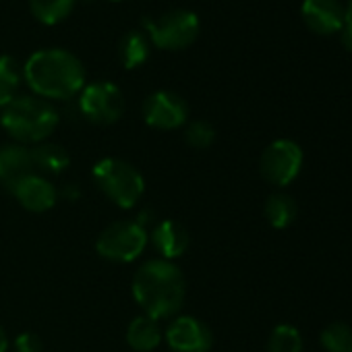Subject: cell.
Segmentation results:
<instances>
[{
	"instance_id": "cell-3",
	"label": "cell",
	"mask_w": 352,
	"mask_h": 352,
	"mask_svg": "<svg viewBox=\"0 0 352 352\" xmlns=\"http://www.w3.org/2000/svg\"><path fill=\"white\" fill-rule=\"evenodd\" d=\"M58 110L38 96H17L0 108V122L15 143H42L58 126Z\"/></svg>"
},
{
	"instance_id": "cell-15",
	"label": "cell",
	"mask_w": 352,
	"mask_h": 352,
	"mask_svg": "<svg viewBox=\"0 0 352 352\" xmlns=\"http://www.w3.org/2000/svg\"><path fill=\"white\" fill-rule=\"evenodd\" d=\"M126 342L137 352H151L162 342V329L155 319L139 315L126 327Z\"/></svg>"
},
{
	"instance_id": "cell-7",
	"label": "cell",
	"mask_w": 352,
	"mask_h": 352,
	"mask_svg": "<svg viewBox=\"0 0 352 352\" xmlns=\"http://www.w3.org/2000/svg\"><path fill=\"white\" fill-rule=\"evenodd\" d=\"M79 110L94 124H112L124 114V96L112 81H96L81 89Z\"/></svg>"
},
{
	"instance_id": "cell-21",
	"label": "cell",
	"mask_w": 352,
	"mask_h": 352,
	"mask_svg": "<svg viewBox=\"0 0 352 352\" xmlns=\"http://www.w3.org/2000/svg\"><path fill=\"white\" fill-rule=\"evenodd\" d=\"M267 352H302L300 331L288 323L276 325L267 342Z\"/></svg>"
},
{
	"instance_id": "cell-14",
	"label": "cell",
	"mask_w": 352,
	"mask_h": 352,
	"mask_svg": "<svg viewBox=\"0 0 352 352\" xmlns=\"http://www.w3.org/2000/svg\"><path fill=\"white\" fill-rule=\"evenodd\" d=\"M151 243H153L155 251L162 255V259L172 261V259L187 253V249H189V232L179 222L164 220L153 228Z\"/></svg>"
},
{
	"instance_id": "cell-28",
	"label": "cell",
	"mask_w": 352,
	"mask_h": 352,
	"mask_svg": "<svg viewBox=\"0 0 352 352\" xmlns=\"http://www.w3.org/2000/svg\"><path fill=\"white\" fill-rule=\"evenodd\" d=\"M114 3H118V0H114Z\"/></svg>"
},
{
	"instance_id": "cell-20",
	"label": "cell",
	"mask_w": 352,
	"mask_h": 352,
	"mask_svg": "<svg viewBox=\"0 0 352 352\" xmlns=\"http://www.w3.org/2000/svg\"><path fill=\"white\" fill-rule=\"evenodd\" d=\"M77 0H30L32 15L44 25H56L65 21Z\"/></svg>"
},
{
	"instance_id": "cell-1",
	"label": "cell",
	"mask_w": 352,
	"mask_h": 352,
	"mask_svg": "<svg viewBox=\"0 0 352 352\" xmlns=\"http://www.w3.org/2000/svg\"><path fill=\"white\" fill-rule=\"evenodd\" d=\"M23 79L42 100H69L85 87V69L73 52L44 48L25 60Z\"/></svg>"
},
{
	"instance_id": "cell-8",
	"label": "cell",
	"mask_w": 352,
	"mask_h": 352,
	"mask_svg": "<svg viewBox=\"0 0 352 352\" xmlns=\"http://www.w3.org/2000/svg\"><path fill=\"white\" fill-rule=\"evenodd\" d=\"M300 168H302V149L298 143L290 139H276L265 147L259 160L261 176L276 187L290 185L298 176Z\"/></svg>"
},
{
	"instance_id": "cell-2",
	"label": "cell",
	"mask_w": 352,
	"mask_h": 352,
	"mask_svg": "<svg viewBox=\"0 0 352 352\" xmlns=\"http://www.w3.org/2000/svg\"><path fill=\"white\" fill-rule=\"evenodd\" d=\"M185 292V276L172 261L151 259L135 272L133 296L145 315L155 321L179 313Z\"/></svg>"
},
{
	"instance_id": "cell-27",
	"label": "cell",
	"mask_w": 352,
	"mask_h": 352,
	"mask_svg": "<svg viewBox=\"0 0 352 352\" xmlns=\"http://www.w3.org/2000/svg\"><path fill=\"white\" fill-rule=\"evenodd\" d=\"M7 350H9V338H7L5 327L0 325V352H7Z\"/></svg>"
},
{
	"instance_id": "cell-12",
	"label": "cell",
	"mask_w": 352,
	"mask_h": 352,
	"mask_svg": "<svg viewBox=\"0 0 352 352\" xmlns=\"http://www.w3.org/2000/svg\"><path fill=\"white\" fill-rule=\"evenodd\" d=\"M300 15L305 25L321 36L340 32L344 23V9L340 0H302Z\"/></svg>"
},
{
	"instance_id": "cell-26",
	"label": "cell",
	"mask_w": 352,
	"mask_h": 352,
	"mask_svg": "<svg viewBox=\"0 0 352 352\" xmlns=\"http://www.w3.org/2000/svg\"><path fill=\"white\" fill-rule=\"evenodd\" d=\"M79 195H81V191H79L77 183H67V187L63 189V197H67L69 201H77Z\"/></svg>"
},
{
	"instance_id": "cell-18",
	"label": "cell",
	"mask_w": 352,
	"mask_h": 352,
	"mask_svg": "<svg viewBox=\"0 0 352 352\" xmlns=\"http://www.w3.org/2000/svg\"><path fill=\"white\" fill-rule=\"evenodd\" d=\"M296 214H298L296 201H294V197H290L286 193H274L265 201V218L278 230L288 228L296 220Z\"/></svg>"
},
{
	"instance_id": "cell-4",
	"label": "cell",
	"mask_w": 352,
	"mask_h": 352,
	"mask_svg": "<svg viewBox=\"0 0 352 352\" xmlns=\"http://www.w3.org/2000/svg\"><path fill=\"white\" fill-rule=\"evenodd\" d=\"M94 181L98 189L118 208L131 210L145 193V181L141 172L118 157H104L94 166Z\"/></svg>"
},
{
	"instance_id": "cell-9",
	"label": "cell",
	"mask_w": 352,
	"mask_h": 352,
	"mask_svg": "<svg viewBox=\"0 0 352 352\" xmlns=\"http://www.w3.org/2000/svg\"><path fill=\"white\" fill-rule=\"evenodd\" d=\"M143 120L160 131H172L179 129L187 122L189 116V106L187 102L174 91H153L151 96L145 98L143 102Z\"/></svg>"
},
{
	"instance_id": "cell-6",
	"label": "cell",
	"mask_w": 352,
	"mask_h": 352,
	"mask_svg": "<svg viewBox=\"0 0 352 352\" xmlns=\"http://www.w3.org/2000/svg\"><path fill=\"white\" fill-rule=\"evenodd\" d=\"M147 247V230L135 220H120L104 228L96 241V251L108 261L129 263Z\"/></svg>"
},
{
	"instance_id": "cell-10",
	"label": "cell",
	"mask_w": 352,
	"mask_h": 352,
	"mask_svg": "<svg viewBox=\"0 0 352 352\" xmlns=\"http://www.w3.org/2000/svg\"><path fill=\"white\" fill-rule=\"evenodd\" d=\"M166 342L172 352H210L214 336L212 329L197 317L179 315L166 329Z\"/></svg>"
},
{
	"instance_id": "cell-16",
	"label": "cell",
	"mask_w": 352,
	"mask_h": 352,
	"mask_svg": "<svg viewBox=\"0 0 352 352\" xmlns=\"http://www.w3.org/2000/svg\"><path fill=\"white\" fill-rule=\"evenodd\" d=\"M32 162H34V170H40L42 176L44 174H60L69 168L71 157L67 153V149L58 143H48L42 141L38 145H34L32 149Z\"/></svg>"
},
{
	"instance_id": "cell-13",
	"label": "cell",
	"mask_w": 352,
	"mask_h": 352,
	"mask_svg": "<svg viewBox=\"0 0 352 352\" xmlns=\"http://www.w3.org/2000/svg\"><path fill=\"white\" fill-rule=\"evenodd\" d=\"M30 174H34L30 147L21 143L0 145V183L11 191L19 181H23Z\"/></svg>"
},
{
	"instance_id": "cell-5",
	"label": "cell",
	"mask_w": 352,
	"mask_h": 352,
	"mask_svg": "<svg viewBox=\"0 0 352 352\" xmlns=\"http://www.w3.org/2000/svg\"><path fill=\"white\" fill-rule=\"evenodd\" d=\"M149 42L160 50L179 52L189 48L201 32L199 17L187 9H174L157 19H143Z\"/></svg>"
},
{
	"instance_id": "cell-23",
	"label": "cell",
	"mask_w": 352,
	"mask_h": 352,
	"mask_svg": "<svg viewBox=\"0 0 352 352\" xmlns=\"http://www.w3.org/2000/svg\"><path fill=\"white\" fill-rule=\"evenodd\" d=\"M185 139L193 149H208L216 141V129L208 120H195L187 124Z\"/></svg>"
},
{
	"instance_id": "cell-25",
	"label": "cell",
	"mask_w": 352,
	"mask_h": 352,
	"mask_svg": "<svg viewBox=\"0 0 352 352\" xmlns=\"http://www.w3.org/2000/svg\"><path fill=\"white\" fill-rule=\"evenodd\" d=\"M342 44L346 50H352V0H348V5L344 9V23H342Z\"/></svg>"
},
{
	"instance_id": "cell-24",
	"label": "cell",
	"mask_w": 352,
	"mask_h": 352,
	"mask_svg": "<svg viewBox=\"0 0 352 352\" xmlns=\"http://www.w3.org/2000/svg\"><path fill=\"white\" fill-rule=\"evenodd\" d=\"M15 350L17 352H44V344H42L40 336H36L34 331H25V333L17 336Z\"/></svg>"
},
{
	"instance_id": "cell-19",
	"label": "cell",
	"mask_w": 352,
	"mask_h": 352,
	"mask_svg": "<svg viewBox=\"0 0 352 352\" xmlns=\"http://www.w3.org/2000/svg\"><path fill=\"white\" fill-rule=\"evenodd\" d=\"M23 81V69L9 54L0 56V108H5L11 100L19 96Z\"/></svg>"
},
{
	"instance_id": "cell-22",
	"label": "cell",
	"mask_w": 352,
	"mask_h": 352,
	"mask_svg": "<svg viewBox=\"0 0 352 352\" xmlns=\"http://www.w3.org/2000/svg\"><path fill=\"white\" fill-rule=\"evenodd\" d=\"M319 342L327 352H352V327L340 321L329 323L321 331Z\"/></svg>"
},
{
	"instance_id": "cell-17",
	"label": "cell",
	"mask_w": 352,
	"mask_h": 352,
	"mask_svg": "<svg viewBox=\"0 0 352 352\" xmlns=\"http://www.w3.org/2000/svg\"><path fill=\"white\" fill-rule=\"evenodd\" d=\"M149 52H151L149 38L139 30H129L118 42V58L124 69L141 67L149 58Z\"/></svg>"
},
{
	"instance_id": "cell-11",
	"label": "cell",
	"mask_w": 352,
	"mask_h": 352,
	"mask_svg": "<svg viewBox=\"0 0 352 352\" xmlns=\"http://www.w3.org/2000/svg\"><path fill=\"white\" fill-rule=\"evenodd\" d=\"M11 193L17 197V201L34 214H44L48 210H52L56 206L58 199V191L54 189V185L42 174H30L23 181H19Z\"/></svg>"
}]
</instances>
